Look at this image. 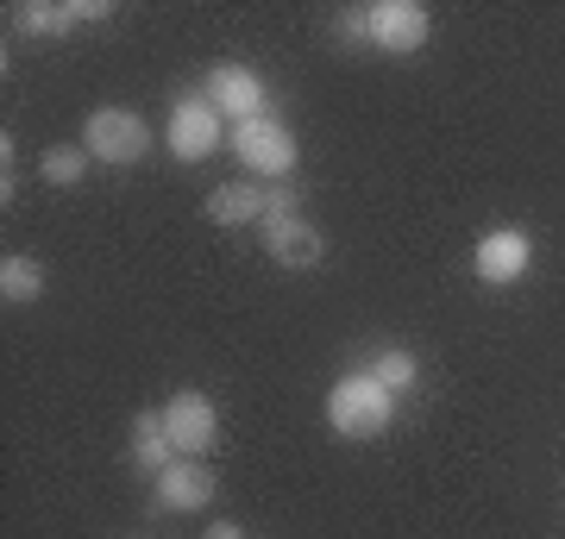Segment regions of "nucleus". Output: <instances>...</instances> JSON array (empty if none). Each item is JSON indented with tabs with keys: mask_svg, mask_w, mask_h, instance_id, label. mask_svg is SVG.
<instances>
[{
	"mask_svg": "<svg viewBox=\"0 0 565 539\" xmlns=\"http://www.w3.org/2000/svg\"><path fill=\"white\" fill-rule=\"evenodd\" d=\"M214 489H221V483H214L207 459H177L158 477V508H170V515H195V508L214 502Z\"/></svg>",
	"mask_w": 565,
	"mask_h": 539,
	"instance_id": "obj_10",
	"label": "nucleus"
},
{
	"mask_svg": "<svg viewBox=\"0 0 565 539\" xmlns=\"http://www.w3.org/2000/svg\"><path fill=\"white\" fill-rule=\"evenodd\" d=\"M233 158H239L252 176H289L302 151H296V132H289V126L264 114V120L233 126Z\"/></svg>",
	"mask_w": 565,
	"mask_h": 539,
	"instance_id": "obj_3",
	"label": "nucleus"
},
{
	"mask_svg": "<svg viewBox=\"0 0 565 539\" xmlns=\"http://www.w3.org/2000/svg\"><path fill=\"white\" fill-rule=\"evenodd\" d=\"M264 251H270V263H282V270H315V263L327 258V239L315 220H264Z\"/></svg>",
	"mask_w": 565,
	"mask_h": 539,
	"instance_id": "obj_9",
	"label": "nucleus"
},
{
	"mask_svg": "<svg viewBox=\"0 0 565 539\" xmlns=\"http://www.w3.org/2000/svg\"><path fill=\"white\" fill-rule=\"evenodd\" d=\"M88 151H82V144H51V151H44L39 158V176L51 182V188H76L82 182V170H88Z\"/></svg>",
	"mask_w": 565,
	"mask_h": 539,
	"instance_id": "obj_14",
	"label": "nucleus"
},
{
	"mask_svg": "<svg viewBox=\"0 0 565 539\" xmlns=\"http://www.w3.org/2000/svg\"><path fill=\"white\" fill-rule=\"evenodd\" d=\"M207 100H214V114L233 120V126L270 114V88H264V76L245 69V63H214V69H207Z\"/></svg>",
	"mask_w": 565,
	"mask_h": 539,
	"instance_id": "obj_6",
	"label": "nucleus"
},
{
	"mask_svg": "<svg viewBox=\"0 0 565 539\" xmlns=\"http://www.w3.org/2000/svg\"><path fill=\"white\" fill-rule=\"evenodd\" d=\"M0 295H7V308L39 301L44 295V263L39 258H0Z\"/></svg>",
	"mask_w": 565,
	"mask_h": 539,
	"instance_id": "obj_13",
	"label": "nucleus"
},
{
	"mask_svg": "<svg viewBox=\"0 0 565 539\" xmlns=\"http://www.w3.org/2000/svg\"><path fill=\"white\" fill-rule=\"evenodd\" d=\"M371 377L384 382L390 396H403V389H415L422 364H415V352H403V345H384V352H377V364H371Z\"/></svg>",
	"mask_w": 565,
	"mask_h": 539,
	"instance_id": "obj_15",
	"label": "nucleus"
},
{
	"mask_svg": "<svg viewBox=\"0 0 565 539\" xmlns=\"http://www.w3.org/2000/svg\"><path fill=\"white\" fill-rule=\"evenodd\" d=\"M170 452H177V445H170L163 408H145V414H132V464H139V471H151V477H163V471L177 464Z\"/></svg>",
	"mask_w": 565,
	"mask_h": 539,
	"instance_id": "obj_11",
	"label": "nucleus"
},
{
	"mask_svg": "<svg viewBox=\"0 0 565 539\" xmlns=\"http://www.w3.org/2000/svg\"><path fill=\"white\" fill-rule=\"evenodd\" d=\"M296 214H302L296 188H264V220H296Z\"/></svg>",
	"mask_w": 565,
	"mask_h": 539,
	"instance_id": "obj_17",
	"label": "nucleus"
},
{
	"mask_svg": "<svg viewBox=\"0 0 565 539\" xmlns=\"http://www.w3.org/2000/svg\"><path fill=\"white\" fill-rule=\"evenodd\" d=\"M202 539H245V533H239V520H214Z\"/></svg>",
	"mask_w": 565,
	"mask_h": 539,
	"instance_id": "obj_18",
	"label": "nucleus"
},
{
	"mask_svg": "<svg viewBox=\"0 0 565 539\" xmlns=\"http://www.w3.org/2000/svg\"><path fill=\"white\" fill-rule=\"evenodd\" d=\"M163 427H170V445L182 459H207L221 445V408L202 396V389H177L163 401Z\"/></svg>",
	"mask_w": 565,
	"mask_h": 539,
	"instance_id": "obj_5",
	"label": "nucleus"
},
{
	"mask_svg": "<svg viewBox=\"0 0 565 539\" xmlns=\"http://www.w3.org/2000/svg\"><path fill=\"white\" fill-rule=\"evenodd\" d=\"M427 7L422 0H371L364 7V39L377 44V51H390V57H415L427 44Z\"/></svg>",
	"mask_w": 565,
	"mask_h": 539,
	"instance_id": "obj_4",
	"label": "nucleus"
},
{
	"mask_svg": "<svg viewBox=\"0 0 565 539\" xmlns=\"http://www.w3.org/2000/svg\"><path fill=\"white\" fill-rule=\"evenodd\" d=\"M207 220L214 226H264V188L258 182H226L207 195Z\"/></svg>",
	"mask_w": 565,
	"mask_h": 539,
	"instance_id": "obj_12",
	"label": "nucleus"
},
{
	"mask_svg": "<svg viewBox=\"0 0 565 539\" xmlns=\"http://www.w3.org/2000/svg\"><path fill=\"white\" fill-rule=\"evenodd\" d=\"M82 151L95 163H139L145 151H151V126H145V114H132V107H95L88 120H82Z\"/></svg>",
	"mask_w": 565,
	"mask_h": 539,
	"instance_id": "obj_2",
	"label": "nucleus"
},
{
	"mask_svg": "<svg viewBox=\"0 0 565 539\" xmlns=\"http://www.w3.org/2000/svg\"><path fill=\"white\" fill-rule=\"evenodd\" d=\"M390 420H396V396L371 370H352L327 389V427L345 433V440H377Z\"/></svg>",
	"mask_w": 565,
	"mask_h": 539,
	"instance_id": "obj_1",
	"label": "nucleus"
},
{
	"mask_svg": "<svg viewBox=\"0 0 565 539\" xmlns=\"http://www.w3.org/2000/svg\"><path fill=\"white\" fill-rule=\"evenodd\" d=\"M20 25L25 32H70L76 20V0H63V7H51V0H32V7H20Z\"/></svg>",
	"mask_w": 565,
	"mask_h": 539,
	"instance_id": "obj_16",
	"label": "nucleus"
},
{
	"mask_svg": "<svg viewBox=\"0 0 565 539\" xmlns=\"http://www.w3.org/2000/svg\"><path fill=\"white\" fill-rule=\"evenodd\" d=\"M221 114H214V100L195 95V100H177V114H170V132H163V144H170V158L177 163H202L214 158V144H221Z\"/></svg>",
	"mask_w": 565,
	"mask_h": 539,
	"instance_id": "obj_8",
	"label": "nucleus"
},
{
	"mask_svg": "<svg viewBox=\"0 0 565 539\" xmlns=\"http://www.w3.org/2000/svg\"><path fill=\"white\" fill-rule=\"evenodd\" d=\"M527 263H534V239H527L522 226H490L484 239L471 245V270H478V282H497V289L522 282Z\"/></svg>",
	"mask_w": 565,
	"mask_h": 539,
	"instance_id": "obj_7",
	"label": "nucleus"
}]
</instances>
